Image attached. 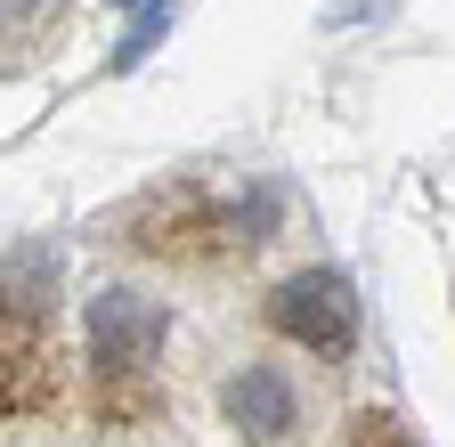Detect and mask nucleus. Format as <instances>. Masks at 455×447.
<instances>
[{"mask_svg":"<svg viewBox=\"0 0 455 447\" xmlns=\"http://www.w3.org/2000/svg\"><path fill=\"white\" fill-rule=\"evenodd\" d=\"M268 325L284 333V342L317 350V358H350V342H358V293H350L341 268H301V276H284V285L268 293Z\"/></svg>","mask_w":455,"mask_h":447,"instance_id":"2","label":"nucleus"},{"mask_svg":"<svg viewBox=\"0 0 455 447\" xmlns=\"http://www.w3.org/2000/svg\"><path fill=\"white\" fill-rule=\"evenodd\" d=\"M350 447H415V431L398 415H350Z\"/></svg>","mask_w":455,"mask_h":447,"instance_id":"6","label":"nucleus"},{"mask_svg":"<svg viewBox=\"0 0 455 447\" xmlns=\"http://www.w3.org/2000/svg\"><path fill=\"white\" fill-rule=\"evenodd\" d=\"M114 9H139V0H114Z\"/></svg>","mask_w":455,"mask_h":447,"instance_id":"7","label":"nucleus"},{"mask_svg":"<svg viewBox=\"0 0 455 447\" xmlns=\"http://www.w3.org/2000/svg\"><path fill=\"white\" fill-rule=\"evenodd\" d=\"M9 9H25V0H9Z\"/></svg>","mask_w":455,"mask_h":447,"instance_id":"8","label":"nucleus"},{"mask_svg":"<svg viewBox=\"0 0 455 447\" xmlns=\"http://www.w3.org/2000/svg\"><path fill=\"white\" fill-rule=\"evenodd\" d=\"M90 358H98V399L114 415H139L155 358H163V309L139 293H98L90 301Z\"/></svg>","mask_w":455,"mask_h":447,"instance_id":"1","label":"nucleus"},{"mask_svg":"<svg viewBox=\"0 0 455 447\" xmlns=\"http://www.w3.org/2000/svg\"><path fill=\"white\" fill-rule=\"evenodd\" d=\"M49 317V309H41ZM25 301L0 309V407L9 415H33L57 399V374H49V325H41Z\"/></svg>","mask_w":455,"mask_h":447,"instance_id":"3","label":"nucleus"},{"mask_svg":"<svg viewBox=\"0 0 455 447\" xmlns=\"http://www.w3.org/2000/svg\"><path fill=\"white\" fill-rule=\"evenodd\" d=\"M220 407H228V423H236L252 447H276L284 431H293V382H284L276 366H244L220 390Z\"/></svg>","mask_w":455,"mask_h":447,"instance_id":"4","label":"nucleus"},{"mask_svg":"<svg viewBox=\"0 0 455 447\" xmlns=\"http://www.w3.org/2000/svg\"><path fill=\"white\" fill-rule=\"evenodd\" d=\"M171 9H180V0H139V25H131V41L114 49V66H139L147 49L163 41V25H171Z\"/></svg>","mask_w":455,"mask_h":447,"instance_id":"5","label":"nucleus"}]
</instances>
